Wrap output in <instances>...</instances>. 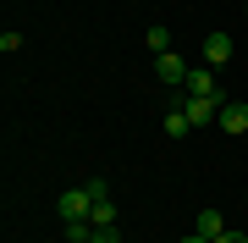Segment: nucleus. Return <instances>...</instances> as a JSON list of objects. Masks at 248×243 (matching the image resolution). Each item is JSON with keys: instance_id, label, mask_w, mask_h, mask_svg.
Masks as SVG:
<instances>
[{"instance_id": "4468645a", "label": "nucleus", "mask_w": 248, "mask_h": 243, "mask_svg": "<svg viewBox=\"0 0 248 243\" xmlns=\"http://www.w3.org/2000/svg\"><path fill=\"white\" fill-rule=\"evenodd\" d=\"M215 243H248V232H237V227H226V232L215 238Z\"/></svg>"}, {"instance_id": "6e6552de", "label": "nucleus", "mask_w": 248, "mask_h": 243, "mask_svg": "<svg viewBox=\"0 0 248 243\" xmlns=\"http://www.w3.org/2000/svg\"><path fill=\"white\" fill-rule=\"evenodd\" d=\"M193 133V122H187V111L177 105V111H166V138H187Z\"/></svg>"}, {"instance_id": "20e7f679", "label": "nucleus", "mask_w": 248, "mask_h": 243, "mask_svg": "<svg viewBox=\"0 0 248 243\" xmlns=\"http://www.w3.org/2000/svg\"><path fill=\"white\" fill-rule=\"evenodd\" d=\"M155 72H160V83H187V61L177 50H166V55H155Z\"/></svg>"}, {"instance_id": "7ed1b4c3", "label": "nucleus", "mask_w": 248, "mask_h": 243, "mask_svg": "<svg viewBox=\"0 0 248 243\" xmlns=\"http://www.w3.org/2000/svg\"><path fill=\"white\" fill-rule=\"evenodd\" d=\"M215 127H226L232 138H243V133H248V99H226V105H221V122H215Z\"/></svg>"}, {"instance_id": "423d86ee", "label": "nucleus", "mask_w": 248, "mask_h": 243, "mask_svg": "<svg viewBox=\"0 0 248 243\" xmlns=\"http://www.w3.org/2000/svg\"><path fill=\"white\" fill-rule=\"evenodd\" d=\"M204 61H210V66H226L232 61V39L226 33H210V39H204Z\"/></svg>"}, {"instance_id": "f257e3e1", "label": "nucleus", "mask_w": 248, "mask_h": 243, "mask_svg": "<svg viewBox=\"0 0 248 243\" xmlns=\"http://www.w3.org/2000/svg\"><path fill=\"white\" fill-rule=\"evenodd\" d=\"M55 210H61L66 227H83V221H94V194H89V188H66Z\"/></svg>"}, {"instance_id": "ddd939ff", "label": "nucleus", "mask_w": 248, "mask_h": 243, "mask_svg": "<svg viewBox=\"0 0 248 243\" xmlns=\"http://www.w3.org/2000/svg\"><path fill=\"white\" fill-rule=\"evenodd\" d=\"M94 243H122V232L116 227H94Z\"/></svg>"}, {"instance_id": "9d476101", "label": "nucleus", "mask_w": 248, "mask_h": 243, "mask_svg": "<svg viewBox=\"0 0 248 243\" xmlns=\"http://www.w3.org/2000/svg\"><path fill=\"white\" fill-rule=\"evenodd\" d=\"M94 227H116V205H110V199L94 205Z\"/></svg>"}, {"instance_id": "dca6fc26", "label": "nucleus", "mask_w": 248, "mask_h": 243, "mask_svg": "<svg viewBox=\"0 0 248 243\" xmlns=\"http://www.w3.org/2000/svg\"><path fill=\"white\" fill-rule=\"evenodd\" d=\"M243 6H248V0H243Z\"/></svg>"}, {"instance_id": "0eeeda50", "label": "nucleus", "mask_w": 248, "mask_h": 243, "mask_svg": "<svg viewBox=\"0 0 248 243\" xmlns=\"http://www.w3.org/2000/svg\"><path fill=\"white\" fill-rule=\"evenodd\" d=\"M193 232H204V238H221V232H226L221 210H199V216H193Z\"/></svg>"}, {"instance_id": "f8f14e48", "label": "nucleus", "mask_w": 248, "mask_h": 243, "mask_svg": "<svg viewBox=\"0 0 248 243\" xmlns=\"http://www.w3.org/2000/svg\"><path fill=\"white\" fill-rule=\"evenodd\" d=\"M83 188L94 194V205H99V199H110V188H105V177H89V182H83Z\"/></svg>"}, {"instance_id": "9b49d317", "label": "nucleus", "mask_w": 248, "mask_h": 243, "mask_svg": "<svg viewBox=\"0 0 248 243\" xmlns=\"http://www.w3.org/2000/svg\"><path fill=\"white\" fill-rule=\"evenodd\" d=\"M66 243H94V221H83V227H66Z\"/></svg>"}, {"instance_id": "39448f33", "label": "nucleus", "mask_w": 248, "mask_h": 243, "mask_svg": "<svg viewBox=\"0 0 248 243\" xmlns=\"http://www.w3.org/2000/svg\"><path fill=\"white\" fill-rule=\"evenodd\" d=\"M187 94H204V99H221V89H215V72H210V66H193V72H187Z\"/></svg>"}, {"instance_id": "2eb2a0df", "label": "nucleus", "mask_w": 248, "mask_h": 243, "mask_svg": "<svg viewBox=\"0 0 248 243\" xmlns=\"http://www.w3.org/2000/svg\"><path fill=\"white\" fill-rule=\"evenodd\" d=\"M182 243H215V238H204V232H182Z\"/></svg>"}, {"instance_id": "f3484780", "label": "nucleus", "mask_w": 248, "mask_h": 243, "mask_svg": "<svg viewBox=\"0 0 248 243\" xmlns=\"http://www.w3.org/2000/svg\"><path fill=\"white\" fill-rule=\"evenodd\" d=\"M243 11H248V6H243Z\"/></svg>"}, {"instance_id": "f03ea898", "label": "nucleus", "mask_w": 248, "mask_h": 243, "mask_svg": "<svg viewBox=\"0 0 248 243\" xmlns=\"http://www.w3.org/2000/svg\"><path fill=\"white\" fill-rule=\"evenodd\" d=\"M221 105H226V99H204V94H187V122H193V127H204V122H221Z\"/></svg>"}, {"instance_id": "1a4fd4ad", "label": "nucleus", "mask_w": 248, "mask_h": 243, "mask_svg": "<svg viewBox=\"0 0 248 243\" xmlns=\"http://www.w3.org/2000/svg\"><path fill=\"white\" fill-rule=\"evenodd\" d=\"M143 39H149V50H155V55H166V50H171V28H149Z\"/></svg>"}]
</instances>
